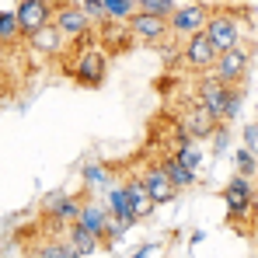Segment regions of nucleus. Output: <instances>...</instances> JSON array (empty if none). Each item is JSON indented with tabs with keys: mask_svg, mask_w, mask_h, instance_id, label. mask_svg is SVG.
Returning a JSON list of instances; mask_svg holds the SVG:
<instances>
[{
	"mask_svg": "<svg viewBox=\"0 0 258 258\" xmlns=\"http://www.w3.org/2000/svg\"><path fill=\"white\" fill-rule=\"evenodd\" d=\"M0 52H4V42H0Z\"/></svg>",
	"mask_w": 258,
	"mask_h": 258,
	"instance_id": "obj_30",
	"label": "nucleus"
},
{
	"mask_svg": "<svg viewBox=\"0 0 258 258\" xmlns=\"http://www.w3.org/2000/svg\"><path fill=\"white\" fill-rule=\"evenodd\" d=\"M234 164H237V174H244V178H258V157L248 150V147H241L237 154H234Z\"/></svg>",
	"mask_w": 258,
	"mask_h": 258,
	"instance_id": "obj_25",
	"label": "nucleus"
},
{
	"mask_svg": "<svg viewBox=\"0 0 258 258\" xmlns=\"http://www.w3.org/2000/svg\"><path fill=\"white\" fill-rule=\"evenodd\" d=\"M216 52L213 42L199 32V35H192V39H185V45H181V63L188 67V70H213L216 67Z\"/></svg>",
	"mask_w": 258,
	"mask_h": 258,
	"instance_id": "obj_10",
	"label": "nucleus"
},
{
	"mask_svg": "<svg viewBox=\"0 0 258 258\" xmlns=\"http://www.w3.org/2000/svg\"><path fill=\"white\" fill-rule=\"evenodd\" d=\"M140 181H143L147 196L154 199V206H164V203H174V196H178V188L171 185V178L164 174V168H161V161L147 164V168L140 171Z\"/></svg>",
	"mask_w": 258,
	"mask_h": 258,
	"instance_id": "obj_8",
	"label": "nucleus"
},
{
	"mask_svg": "<svg viewBox=\"0 0 258 258\" xmlns=\"http://www.w3.org/2000/svg\"><path fill=\"white\" fill-rule=\"evenodd\" d=\"M77 223L87 227L101 244H105V237H108V223H112V216H108V206H105V199H87L81 203V216H77Z\"/></svg>",
	"mask_w": 258,
	"mask_h": 258,
	"instance_id": "obj_11",
	"label": "nucleus"
},
{
	"mask_svg": "<svg viewBox=\"0 0 258 258\" xmlns=\"http://www.w3.org/2000/svg\"><path fill=\"white\" fill-rule=\"evenodd\" d=\"M74 63H77V67H70V77H74L77 84H84V87H98L105 81V74H108V56L98 52V49L81 52Z\"/></svg>",
	"mask_w": 258,
	"mask_h": 258,
	"instance_id": "obj_4",
	"label": "nucleus"
},
{
	"mask_svg": "<svg viewBox=\"0 0 258 258\" xmlns=\"http://www.w3.org/2000/svg\"><path fill=\"white\" fill-rule=\"evenodd\" d=\"M14 14H18V25H21V35L25 39L39 35L42 28H49V18H56L52 7H49V0H21Z\"/></svg>",
	"mask_w": 258,
	"mask_h": 258,
	"instance_id": "obj_6",
	"label": "nucleus"
},
{
	"mask_svg": "<svg viewBox=\"0 0 258 258\" xmlns=\"http://www.w3.org/2000/svg\"><path fill=\"white\" fill-rule=\"evenodd\" d=\"M154 251H157V244H143V248H140V251H136L133 258H150Z\"/></svg>",
	"mask_w": 258,
	"mask_h": 258,
	"instance_id": "obj_28",
	"label": "nucleus"
},
{
	"mask_svg": "<svg viewBox=\"0 0 258 258\" xmlns=\"http://www.w3.org/2000/svg\"><path fill=\"white\" fill-rule=\"evenodd\" d=\"M216 126H220V122H216V119L210 115V112H206V108H203V105H199V108H192V112L185 115V133H188L192 140H206V136H216Z\"/></svg>",
	"mask_w": 258,
	"mask_h": 258,
	"instance_id": "obj_16",
	"label": "nucleus"
},
{
	"mask_svg": "<svg viewBox=\"0 0 258 258\" xmlns=\"http://www.w3.org/2000/svg\"><path fill=\"white\" fill-rule=\"evenodd\" d=\"M126 25H129V35L143 39V42H161V39L171 35V25L164 18H154V14H143V11H136Z\"/></svg>",
	"mask_w": 258,
	"mask_h": 258,
	"instance_id": "obj_12",
	"label": "nucleus"
},
{
	"mask_svg": "<svg viewBox=\"0 0 258 258\" xmlns=\"http://www.w3.org/2000/svg\"><path fill=\"white\" fill-rule=\"evenodd\" d=\"M227 147V129H220V136H216V150H223Z\"/></svg>",
	"mask_w": 258,
	"mask_h": 258,
	"instance_id": "obj_29",
	"label": "nucleus"
},
{
	"mask_svg": "<svg viewBox=\"0 0 258 258\" xmlns=\"http://www.w3.org/2000/svg\"><path fill=\"white\" fill-rule=\"evenodd\" d=\"M210 18H213V14H210L203 4H185V7H174V14L168 18V25H171L174 39H192V35L206 32Z\"/></svg>",
	"mask_w": 258,
	"mask_h": 258,
	"instance_id": "obj_3",
	"label": "nucleus"
},
{
	"mask_svg": "<svg viewBox=\"0 0 258 258\" xmlns=\"http://www.w3.org/2000/svg\"><path fill=\"white\" fill-rule=\"evenodd\" d=\"M81 203H84V196H63V192H56V196H45L42 203V213L49 220H56V223H77V216H81Z\"/></svg>",
	"mask_w": 258,
	"mask_h": 258,
	"instance_id": "obj_13",
	"label": "nucleus"
},
{
	"mask_svg": "<svg viewBox=\"0 0 258 258\" xmlns=\"http://www.w3.org/2000/svg\"><path fill=\"white\" fill-rule=\"evenodd\" d=\"M213 77L220 84H230L237 87L244 77H248V52L237 45V49H227L216 56V67H213Z\"/></svg>",
	"mask_w": 258,
	"mask_h": 258,
	"instance_id": "obj_7",
	"label": "nucleus"
},
{
	"mask_svg": "<svg viewBox=\"0 0 258 258\" xmlns=\"http://www.w3.org/2000/svg\"><path fill=\"white\" fill-rule=\"evenodd\" d=\"M244 147H248V150H251V154L258 157V119L244 126Z\"/></svg>",
	"mask_w": 258,
	"mask_h": 258,
	"instance_id": "obj_27",
	"label": "nucleus"
},
{
	"mask_svg": "<svg viewBox=\"0 0 258 258\" xmlns=\"http://www.w3.org/2000/svg\"><path fill=\"white\" fill-rule=\"evenodd\" d=\"M101 4H105L108 21H129V18L136 14V4H133V0H101Z\"/></svg>",
	"mask_w": 258,
	"mask_h": 258,
	"instance_id": "obj_23",
	"label": "nucleus"
},
{
	"mask_svg": "<svg viewBox=\"0 0 258 258\" xmlns=\"http://www.w3.org/2000/svg\"><path fill=\"white\" fill-rule=\"evenodd\" d=\"M70 244L67 241H56V237H45L39 244H28V258H67Z\"/></svg>",
	"mask_w": 258,
	"mask_h": 258,
	"instance_id": "obj_19",
	"label": "nucleus"
},
{
	"mask_svg": "<svg viewBox=\"0 0 258 258\" xmlns=\"http://www.w3.org/2000/svg\"><path fill=\"white\" fill-rule=\"evenodd\" d=\"M81 174H84V185H87V188H108V185H112V174H108L105 164H87Z\"/></svg>",
	"mask_w": 258,
	"mask_h": 258,
	"instance_id": "obj_22",
	"label": "nucleus"
},
{
	"mask_svg": "<svg viewBox=\"0 0 258 258\" xmlns=\"http://www.w3.org/2000/svg\"><path fill=\"white\" fill-rule=\"evenodd\" d=\"M21 39V25H18V14L14 11H0V42L11 45Z\"/></svg>",
	"mask_w": 258,
	"mask_h": 258,
	"instance_id": "obj_21",
	"label": "nucleus"
},
{
	"mask_svg": "<svg viewBox=\"0 0 258 258\" xmlns=\"http://www.w3.org/2000/svg\"><path fill=\"white\" fill-rule=\"evenodd\" d=\"M52 25H56V28L63 32V39H70V42H81L84 35H91V18H87V11L81 4H63V7L56 11Z\"/></svg>",
	"mask_w": 258,
	"mask_h": 258,
	"instance_id": "obj_5",
	"label": "nucleus"
},
{
	"mask_svg": "<svg viewBox=\"0 0 258 258\" xmlns=\"http://www.w3.org/2000/svg\"><path fill=\"white\" fill-rule=\"evenodd\" d=\"M136 7H140L143 14H154V18H164V21H168L178 4H174V0H136Z\"/></svg>",
	"mask_w": 258,
	"mask_h": 258,
	"instance_id": "obj_24",
	"label": "nucleus"
},
{
	"mask_svg": "<svg viewBox=\"0 0 258 258\" xmlns=\"http://www.w3.org/2000/svg\"><path fill=\"white\" fill-rule=\"evenodd\" d=\"M67 244L74 248V251H81V255H94L98 248H101V241L87 230V227H81V223H70V230H67Z\"/></svg>",
	"mask_w": 258,
	"mask_h": 258,
	"instance_id": "obj_18",
	"label": "nucleus"
},
{
	"mask_svg": "<svg viewBox=\"0 0 258 258\" xmlns=\"http://www.w3.org/2000/svg\"><path fill=\"white\" fill-rule=\"evenodd\" d=\"M122 188H126V199H129V210L136 220H143V216L154 213V199L147 196V188H143V181H140V174H129L126 181H122Z\"/></svg>",
	"mask_w": 258,
	"mask_h": 258,
	"instance_id": "obj_14",
	"label": "nucleus"
},
{
	"mask_svg": "<svg viewBox=\"0 0 258 258\" xmlns=\"http://www.w3.org/2000/svg\"><path fill=\"white\" fill-rule=\"evenodd\" d=\"M81 7L87 11V18H91V21H101V25L108 21V14H105V4H101V0H81Z\"/></svg>",
	"mask_w": 258,
	"mask_h": 258,
	"instance_id": "obj_26",
	"label": "nucleus"
},
{
	"mask_svg": "<svg viewBox=\"0 0 258 258\" xmlns=\"http://www.w3.org/2000/svg\"><path fill=\"white\" fill-rule=\"evenodd\" d=\"M210 42H213L216 52H227V49H237V42H241V28H237V21L230 18V14H213L210 18V25H206V32H203Z\"/></svg>",
	"mask_w": 258,
	"mask_h": 258,
	"instance_id": "obj_9",
	"label": "nucleus"
},
{
	"mask_svg": "<svg viewBox=\"0 0 258 258\" xmlns=\"http://www.w3.org/2000/svg\"><path fill=\"white\" fill-rule=\"evenodd\" d=\"M223 203H227V216H230V223H237V220H248V216L258 210V188L251 178H244V174H234L230 181H227V188H223Z\"/></svg>",
	"mask_w": 258,
	"mask_h": 258,
	"instance_id": "obj_2",
	"label": "nucleus"
},
{
	"mask_svg": "<svg viewBox=\"0 0 258 258\" xmlns=\"http://www.w3.org/2000/svg\"><path fill=\"white\" fill-rule=\"evenodd\" d=\"M199 105L213 115L216 122H230L241 112V91L230 84H220L213 74L199 84Z\"/></svg>",
	"mask_w": 258,
	"mask_h": 258,
	"instance_id": "obj_1",
	"label": "nucleus"
},
{
	"mask_svg": "<svg viewBox=\"0 0 258 258\" xmlns=\"http://www.w3.org/2000/svg\"><path fill=\"white\" fill-rule=\"evenodd\" d=\"M63 42H67V39H63V32H59L56 25H52V28H42L39 35H32V45H35V49H42L45 56L59 52V49H63Z\"/></svg>",
	"mask_w": 258,
	"mask_h": 258,
	"instance_id": "obj_20",
	"label": "nucleus"
},
{
	"mask_svg": "<svg viewBox=\"0 0 258 258\" xmlns=\"http://www.w3.org/2000/svg\"><path fill=\"white\" fill-rule=\"evenodd\" d=\"M161 168H164V174L171 178V185L178 188V192H181V188H192V185H196V171H192V168H185V164H181V161H178L174 154L161 157Z\"/></svg>",
	"mask_w": 258,
	"mask_h": 258,
	"instance_id": "obj_17",
	"label": "nucleus"
},
{
	"mask_svg": "<svg viewBox=\"0 0 258 258\" xmlns=\"http://www.w3.org/2000/svg\"><path fill=\"white\" fill-rule=\"evenodd\" d=\"M105 206H108V216H112V220H119V223H126V227L136 223V216H133V210H129V199H126V188H122V185H108V188H105Z\"/></svg>",
	"mask_w": 258,
	"mask_h": 258,
	"instance_id": "obj_15",
	"label": "nucleus"
}]
</instances>
